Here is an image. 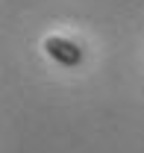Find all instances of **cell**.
<instances>
[{"instance_id": "1", "label": "cell", "mask_w": 144, "mask_h": 153, "mask_svg": "<svg viewBox=\"0 0 144 153\" xmlns=\"http://www.w3.org/2000/svg\"><path fill=\"white\" fill-rule=\"evenodd\" d=\"M41 47L62 68H79L82 65V47L76 41H71V38H65V36H47Z\"/></svg>"}]
</instances>
